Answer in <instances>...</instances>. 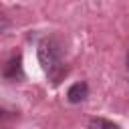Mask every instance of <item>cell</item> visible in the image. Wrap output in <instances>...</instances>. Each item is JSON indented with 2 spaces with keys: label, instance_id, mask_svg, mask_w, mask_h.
I'll return each mask as SVG.
<instances>
[{
  "label": "cell",
  "instance_id": "obj_1",
  "mask_svg": "<svg viewBox=\"0 0 129 129\" xmlns=\"http://www.w3.org/2000/svg\"><path fill=\"white\" fill-rule=\"evenodd\" d=\"M38 62L42 67V71L48 75V79L56 85L60 83V79L67 75V67L62 62V44L58 38L54 36H48L44 40H40L38 44Z\"/></svg>",
  "mask_w": 129,
  "mask_h": 129
},
{
  "label": "cell",
  "instance_id": "obj_2",
  "mask_svg": "<svg viewBox=\"0 0 129 129\" xmlns=\"http://www.w3.org/2000/svg\"><path fill=\"white\" fill-rule=\"evenodd\" d=\"M2 77L6 81H20V79H24V69H22V56H20V52L14 54V56H10L4 62Z\"/></svg>",
  "mask_w": 129,
  "mask_h": 129
},
{
  "label": "cell",
  "instance_id": "obj_3",
  "mask_svg": "<svg viewBox=\"0 0 129 129\" xmlns=\"http://www.w3.org/2000/svg\"><path fill=\"white\" fill-rule=\"evenodd\" d=\"M87 97H89V85H87L85 81L71 85L69 91H67V99H69V103H83Z\"/></svg>",
  "mask_w": 129,
  "mask_h": 129
},
{
  "label": "cell",
  "instance_id": "obj_4",
  "mask_svg": "<svg viewBox=\"0 0 129 129\" xmlns=\"http://www.w3.org/2000/svg\"><path fill=\"white\" fill-rule=\"evenodd\" d=\"M87 129H121L117 123L109 121V119H103V117H93L89 123H87Z\"/></svg>",
  "mask_w": 129,
  "mask_h": 129
},
{
  "label": "cell",
  "instance_id": "obj_5",
  "mask_svg": "<svg viewBox=\"0 0 129 129\" xmlns=\"http://www.w3.org/2000/svg\"><path fill=\"white\" fill-rule=\"evenodd\" d=\"M8 26H10V20H8V16L0 10V34H2V32H6V30H8Z\"/></svg>",
  "mask_w": 129,
  "mask_h": 129
},
{
  "label": "cell",
  "instance_id": "obj_6",
  "mask_svg": "<svg viewBox=\"0 0 129 129\" xmlns=\"http://www.w3.org/2000/svg\"><path fill=\"white\" fill-rule=\"evenodd\" d=\"M125 67H127V71H129V50H127V54H125Z\"/></svg>",
  "mask_w": 129,
  "mask_h": 129
}]
</instances>
